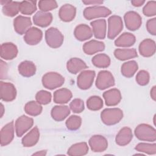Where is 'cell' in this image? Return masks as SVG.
Here are the masks:
<instances>
[{"instance_id": "1", "label": "cell", "mask_w": 156, "mask_h": 156, "mask_svg": "<svg viewBox=\"0 0 156 156\" xmlns=\"http://www.w3.org/2000/svg\"><path fill=\"white\" fill-rule=\"evenodd\" d=\"M123 117L122 110L118 108H107L102 110L101 118L104 124L112 126L118 123Z\"/></svg>"}, {"instance_id": "2", "label": "cell", "mask_w": 156, "mask_h": 156, "mask_svg": "<svg viewBox=\"0 0 156 156\" xmlns=\"http://www.w3.org/2000/svg\"><path fill=\"white\" fill-rule=\"evenodd\" d=\"M134 133L140 140L144 141H155L156 140V130L154 127L147 124H141L136 126Z\"/></svg>"}, {"instance_id": "3", "label": "cell", "mask_w": 156, "mask_h": 156, "mask_svg": "<svg viewBox=\"0 0 156 156\" xmlns=\"http://www.w3.org/2000/svg\"><path fill=\"white\" fill-rule=\"evenodd\" d=\"M41 81L44 88L54 90L63 85L65 82V78L58 73L49 72L43 75Z\"/></svg>"}, {"instance_id": "4", "label": "cell", "mask_w": 156, "mask_h": 156, "mask_svg": "<svg viewBox=\"0 0 156 156\" xmlns=\"http://www.w3.org/2000/svg\"><path fill=\"white\" fill-rule=\"evenodd\" d=\"M45 40L49 47L58 48L63 44L64 37L58 29L50 27L45 32Z\"/></svg>"}, {"instance_id": "5", "label": "cell", "mask_w": 156, "mask_h": 156, "mask_svg": "<svg viewBox=\"0 0 156 156\" xmlns=\"http://www.w3.org/2000/svg\"><path fill=\"white\" fill-rule=\"evenodd\" d=\"M112 13L111 10L106 7L94 5L86 7L83 12V16L88 20L99 17H107Z\"/></svg>"}, {"instance_id": "6", "label": "cell", "mask_w": 156, "mask_h": 156, "mask_svg": "<svg viewBox=\"0 0 156 156\" xmlns=\"http://www.w3.org/2000/svg\"><path fill=\"white\" fill-rule=\"evenodd\" d=\"M123 23L122 18L118 15H112L108 19L107 37L114 39L122 30Z\"/></svg>"}, {"instance_id": "7", "label": "cell", "mask_w": 156, "mask_h": 156, "mask_svg": "<svg viewBox=\"0 0 156 156\" xmlns=\"http://www.w3.org/2000/svg\"><path fill=\"white\" fill-rule=\"evenodd\" d=\"M95 85L96 87L101 90L113 87L115 85L114 77L108 71H101L98 74Z\"/></svg>"}, {"instance_id": "8", "label": "cell", "mask_w": 156, "mask_h": 156, "mask_svg": "<svg viewBox=\"0 0 156 156\" xmlns=\"http://www.w3.org/2000/svg\"><path fill=\"white\" fill-rule=\"evenodd\" d=\"M96 73L93 70H85L82 71L77 79V85L81 90L89 89L93 85Z\"/></svg>"}, {"instance_id": "9", "label": "cell", "mask_w": 156, "mask_h": 156, "mask_svg": "<svg viewBox=\"0 0 156 156\" xmlns=\"http://www.w3.org/2000/svg\"><path fill=\"white\" fill-rule=\"evenodd\" d=\"M126 27L131 31L138 30L141 26L142 18L141 16L135 11H129L124 16Z\"/></svg>"}, {"instance_id": "10", "label": "cell", "mask_w": 156, "mask_h": 156, "mask_svg": "<svg viewBox=\"0 0 156 156\" xmlns=\"http://www.w3.org/2000/svg\"><path fill=\"white\" fill-rule=\"evenodd\" d=\"M34 124V119L26 115L20 116L15 121V132L18 137L23 136Z\"/></svg>"}, {"instance_id": "11", "label": "cell", "mask_w": 156, "mask_h": 156, "mask_svg": "<svg viewBox=\"0 0 156 156\" xmlns=\"http://www.w3.org/2000/svg\"><path fill=\"white\" fill-rule=\"evenodd\" d=\"M0 94L1 100L5 102H10L16 98V90L13 83L1 81Z\"/></svg>"}, {"instance_id": "12", "label": "cell", "mask_w": 156, "mask_h": 156, "mask_svg": "<svg viewBox=\"0 0 156 156\" xmlns=\"http://www.w3.org/2000/svg\"><path fill=\"white\" fill-rule=\"evenodd\" d=\"M89 146L94 152H101L105 151L108 147L107 140L102 135H95L92 136L88 141Z\"/></svg>"}, {"instance_id": "13", "label": "cell", "mask_w": 156, "mask_h": 156, "mask_svg": "<svg viewBox=\"0 0 156 156\" xmlns=\"http://www.w3.org/2000/svg\"><path fill=\"white\" fill-rule=\"evenodd\" d=\"M32 26V21L29 17L19 15L13 20V27L15 32L23 35Z\"/></svg>"}, {"instance_id": "14", "label": "cell", "mask_w": 156, "mask_h": 156, "mask_svg": "<svg viewBox=\"0 0 156 156\" xmlns=\"http://www.w3.org/2000/svg\"><path fill=\"white\" fill-rule=\"evenodd\" d=\"M42 38V31L37 27H32L24 34V40L29 45H36L41 41Z\"/></svg>"}, {"instance_id": "15", "label": "cell", "mask_w": 156, "mask_h": 156, "mask_svg": "<svg viewBox=\"0 0 156 156\" xmlns=\"http://www.w3.org/2000/svg\"><path fill=\"white\" fill-rule=\"evenodd\" d=\"M14 138V124L11 121L5 124L1 130V146H4L10 144Z\"/></svg>"}, {"instance_id": "16", "label": "cell", "mask_w": 156, "mask_h": 156, "mask_svg": "<svg viewBox=\"0 0 156 156\" xmlns=\"http://www.w3.org/2000/svg\"><path fill=\"white\" fill-rule=\"evenodd\" d=\"M1 4L3 5L2 12L3 14L7 16H15L20 12V2L1 0Z\"/></svg>"}, {"instance_id": "17", "label": "cell", "mask_w": 156, "mask_h": 156, "mask_svg": "<svg viewBox=\"0 0 156 156\" xmlns=\"http://www.w3.org/2000/svg\"><path fill=\"white\" fill-rule=\"evenodd\" d=\"M155 42L150 38L143 40L139 45L138 50L141 55L145 57L152 56L155 52Z\"/></svg>"}, {"instance_id": "18", "label": "cell", "mask_w": 156, "mask_h": 156, "mask_svg": "<svg viewBox=\"0 0 156 156\" xmlns=\"http://www.w3.org/2000/svg\"><path fill=\"white\" fill-rule=\"evenodd\" d=\"M16 46L10 42L2 43L1 46V57L6 60L15 58L18 54Z\"/></svg>"}, {"instance_id": "19", "label": "cell", "mask_w": 156, "mask_h": 156, "mask_svg": "<svg viewBox=\"0 0 156 156\" xmlns=\"http://www.w3.org/2000/svg\"><path fill=\"white\" fill-rule=\"evenodd\" d=\"M102 96L105 100V104L107 106L116 105L120 102L122 99L121 92L117 88L108 90L105 91Z\"/></svg>"}, {"instance_id": "20", "label": "cell", "mask_w": 156, "mask_h": 156, "mask_svg": "<svg viewBox=\"0 0 156 156\" xmlns=\"http://www.w3.org/2000/svg\"><path fill=\"white\" fill-rule=\"evenodd\" d=\"M93 29V33L97 39H104L106 36L107 24L104 19H99L90 23Z\"/></svg>"}, {"instance_id": "21", "label": "cell", "mask_w": 156, "mask_h": 156, "mask_svg": "<svg viewBox=\"0 0 156 156\" xmlns=\"http://www.w3.org/2000/svg\"><path fill=\"white\" fill-rule=\"evenodd\" d=\"M76 15V9L69 4H65L62 5L58 12V16L60 20L64 22L73 21Z\"/></svg>"}, {"instance_id": "22", "label": "cell", "mask_w": 156, "mask_h": 156, "mask_svg": "<svg viewBox=\"0 0 156 156\" xmlns=\"http://www.w3.org/2000/svg\"><path fill=\"white\" fill-rule=\"evenodd\" d=\"M33 21L36 26L46 27L52 21V15L49 12L38 11L34 15Z\"/></svg>"}, {"instance_id": "23", "label": "cell", "mask_w": 156, "mask_h": 156, "mask_svg": "<svg viewBox=\"0 0 156 156\" xmlns=\"http://www.w3.org/2000/svg\"><path fill=\"white\" fill-rule=\"evenodd\" d=\"M74 35L77 40L83 41L92 37L93 31L88 25L85 24H80L76 27L74 31Z\"/></svg>"}, {"instance_id": "24", "label": "cell", "mask_w": 156, "mask_h": 156, "mask_svg": "<svg viewBox=\"0 0 156 156\" xmlns=\"http://www.w3.org/2000/svg\"><path fill=\"white\" fill-rule=\"evenodd\" d=\"M133 134L130 127H124L122 128L117 133L115 141L116 143L121 146L127 145L132 140Z\"/></svg>"}, {"instance_id": "25", "label": "cell", "mask_w": 156, "mask_h": 156, "mask_svg": "<svg viewBox=\"0 0 156 156\" xmlns=\"http://www.w3.org/2000/svg\"><path fill=\"white\" fill-rule=\"evenodd\" d=\"M105 44L102 41L91 40L83 45V51L87 55H93L98 52L104 51Z\"/></svg>"}, {"instance_id": "26", "label": "cell", "mask_w": 156, "mask_h": 156, "mask_svg": "<svg viewBox=\"0 0 156 156\" xmlns=\"http://www.w3.org/2000/svg\"><path fill=\"white\" fill-rule=\"evenodd\" d=\"M40 138L39 129L37 126L34 127L22 138L21 143L24 147H29L35 145Z\"/></svg>"}, {"instance_id": "27", "label": "cell", "mask_w": 156, "mask_h": 156, "mask_svg": "<svg viewBox=\"0 0 156 156\" xmlns=\"http://www.w3.org/2000/svg\"><path fill=\"white\" fill-rule=\"evenodd\" d=\"M88 68L84 61L79 58H71L66 63L67 70L71 74H76Z\"/></svg>"}, {"instance_id": "28", "label": "cell", "mask_w": 156, "mask_h": 156, "mask_svg": "<svg viewBox=\"0 0 156 156\" xmlns=\"http://www.w3.org/2000/svg\"><path fill=\"white\" fill-rule=\"evenodd\" d=\"M18 70L19 73L23 77H29L35 74L36 66L34 62L29 60H25L20 63Z\"/></svg>"}, {"instance_id": "29", "label": "cell", "mask_w": 156, "mask_h": 156, "mask_svg": "<svg viewBox=\"0 0 156 156\" xmlns=\"http://www.w3.org/2000/svg\"><path fill=\"white\" fill-rule=\"evenodd\" d=\"M70 114V110L67 105H55L51 112L52 118L56 121H63Z\"/></svg>"}, {"instance_id": "30", "label": "cell", "mask_w": 156, "mask_h": 156, "mask_svg": "<svg viewBox=\"0 0 156 156\" xmlns=\"http://www.w3.org/2000/svg\"><path fill=\"white\" fill-rule=\"evenodd\" d=\"M136 41L135 35L130 32L122 34L115 41V45L118 47H130L133 46Z\"/></svg>"}, {"instance_id": "31", "label": "cell", "mask_w": 156, "mask_h": 156, "mask_svg": "<svg viewBox=\"0 0 156 156\" xmlns=\"http://www.w3.org/2000/svg\"><path fill=\"white\" fill-rule=\"evenodd\" d=\"M71 91L67 88H60L54 93V102L56 104H66L72 98Z\"/></svg>"}, {"instance_id": "32", "label": "cell", "mask_w": 156, "mask_h": 156, "mask_svg": "<svg viewBox=\"0 0 156 156\" xmlns=\"http://www.w3.org/2000/svg\"><path fill=\"white\" fill-rule=\"evenodd\" d=\"M115 57L119 60L124 61L130 58H135L138 56L135 49H116L114 51Z\"/></svg>"}, {"instance_id": "33", "label": "cell", "mask_w": 156, "mask_h": 156, "mask_svg": "<svg viewBox=\"0 0 156 156\" xmlns=\"http://www.w3.org/2000/svg\"><path fill=\"white\" fill-rule=\"evenodd\" d=\"M88 152V146L85 142L73 144L68 150L67 154L71 156H82Z\"/></svg>"}, {"instance_id": "34", "label": "cell", "mask_w": 156, "mask_h": 156, "mask_svg": "<svg viewBox=\"0 0 156 156\" xmlns=\"http://www.w3.org/2000/svg\"><path fill=\"white\" fill-rule=\"evenodd\" d=\"M138 63L135 60H131L124 63L121 68V74L126 77L130 78L133 76L138 70Z\"/></svg>"}, {"instance_id": "35", "label": "cell", "mask_w": 156, "mask_h": 156, "mask_svg": "<svg viewBox=\"0 0 156 156\" xmlns=\"http://www.w3.org/2000/svg\"><path fill=\"white\" fill-rule=\"evenodd\" d=\"M91 62L96 67L99 68H105L110 65V58L105 54H96L92 58Z\"/></svg>"}, {"instance_id": "36", "label": "cell", "mask_w": 156, "mask_h": 156, "mask_svg": "<svg viewBox=\"0 0 156 156\" xmlns=\"http://www.w3.org/2000/svg\"><path fill=\"white\" fill-rule=\"evenodd\" d=\"M43 108L37 101H31L27 102L24 106L25 112L30 116H35L39 115L42 112Z\"/></svg>"}, {"instance_id": "37", "label": "cell", "mask_w": 156, "mask_h": 156, "mask_svg": "<svg viewBox=\"0 0 156 156\" xmlns=\"http://www.w3.org/2000/svg\"><path fill=\"white\" fill-rule=\"evenodd\" d=\"M36 1H23L20 2V12L23 15H30L37 10Z\"/></svg>"}, {"instance_id": "38", "label": "cell", "mask_w": 156, "mask_h": 156, "mask_svg": "<svg viewBox=\"0 0 156 156\" xmlns=\"http://www.w3.org/2000/svg\"><path fill=\"white\" fill-rule=\"evenodd\" d=\"M103 105V100L98 96H90L87 101V108L90 110H99L102 108Z\"/></svg>"}, {"instance_id": "39", "label": "cell", "mask_w": 156, "mask_h": 156, "mask_svg": "<svg viewBox=\"0 0 156 156\" xmlns=\"http://www.w3.org/2000/svg\"><path fill=\"white\" fill-rule=\"evenodd\" d=\"M135 149L149 155H154L156 154V144L140 143L135 146Z\"/></svg>"}, {"instance_id": "40", "label": "cell", "mask_w": 156, "mask_h": 156, "mask_svg": "<svg viewBox=\"0 0 156 156\" xmlns=\"http://www.w3.org/2000/svg\"><path fill=\"white\" fill-rule=\"evenodd\" d=\"M82 124V119L77 115H71L66 121L65 124L69 130H76L79 129Z\"/></svg>"}, {"instance_id": "41", "label": "cell", "mask_w": 156, "mask_h": 156, "mask_svg": "<svg viewBox=\"0 0 156 156\" xmlns=\"http://www.w3.org/2000/svg\"><path fill=\"white\" fill-rule=\"evenodd\" d=\"M52 96L50 92L45 90H40L38 91L35 95L37 101L42 105L49 104L51 101Z\"/></svg>"}, {"instance_id": "42", "label": "cell", "mask_w": 156, "mask_h": 156, "mask_svg": "<svg viewBox=\"0 0 156 156\" xmlns=\"http://www.w3.org/2000/svg\"><path fill=\"white\" fill-rule=\"evenodd\" d=\"M38 7L42 12H47L56 9L58 7L57 3L53 0H41L38 2Z\"/></svg>"}, {"instance_id": "43", "label": "cell", "mask_w": 156, "mask_h": 156, "mask_svg": "<svg viewBox=\"0 0 156 156\" xmlns=\"http://www.w3.org/2000/svg\"><path fill=\"white\" fill-rule=\"evenodd\" d=\"M150 80V76L145 70L140 71L136 76V81L140 85L145 86L148 84Z\"/></svg>"}, {"instance_id": "44", "label": "cell", "mask_w": 156, "mask_h": 156, "mask_svg": "<svg viewBox=\"0 0 156 156\" xmlns=\"http://www.w3.org/2000/svg\"><path fill=\"white\" fill-rule=\"evenodd\" d=\"M69 107L73 113H79L84 110V102L81 99H74L70 102Z\"/></svg>"}, {"instance_id": "45", "label": "cell", "mask_w": 156, "mask_h": 156, "mask_svg": "<svg viewBox=\"0 0 156 156\" xmlns=\"http://www.w3.org/2000/svg\"><path fill=\"white\" fill-rule=\"evenodd\" d=\"M143 13L146 16H153L156 15V2L148 1L143 9Z\"/></svg>"}, {"instance_id": "46", "label": "cell", "mask_w": 156, "mask_h": 156, "mask_svg": "<svg viewBox=\"0 0 156 156\" xmlns=\"http://www.w3.org/2000/svg\"><path fill=\"white\" fill-rule=\"evenodd\" d=\"M146 29L149 34L152 35H156V18L149 19L146 23Z\"/></svg>"}, {"instance_id": "47", "label": "cell", "mask_w": 156, "mask_h": 156, "mask_svg": "<svg viewBox=\"0 0 156 156\" xmlns=\"http://www.w3.org/2000/svg\"><path fill=\"white\" fill-rule=\"evenodd\" d=\"M7 74V63L1 60V79H6Z\"/></svg>"}, {"instance_id": "48", "label": "cell", "mask_w": 156, "mask_h": 156, "mask_svg": "<svg viewBox=\"0 0 156 156\" xmlns=\"http://www.w3.org/2000/svg\"><path fill=\"white\" fill-rule=\"evenodd\" d=\"M82 2L85 5H100L103 3V1L100 0H87L82 1Z\"/></svg>"}, {"instance_id": "49", "label": "cell", "mask_w": 156, "mask_h": 156, "mask_svg": "<svg viewBox=\"0 0 156 156\" xmlns=\"http://www.w3.org/2000/svg\"><path fill=\"white\" fill-rule=\"evenodd\" d=\"M144 2H145V1L144 0H133L131 1L132 4L135 7H140Z\"/></svg>"}, {"instance_id": "50", "label": "cell", "mask_w": 156, "mask_h": 156, "mask_svg": "<svg viewBox=\"0 0 156 156\" xmlns=\"http://www.w3.org/2000/svg\"><path fill=\"white\" fill-rule=\"evenodd\" d=\"M151 98L154 100L155 101L156 100V86H154L152 87V88L151 90Z\"/></svg>"}, {"instance_id": "51", "label": "cell", "mask_w": 156, "mask_h": 156, "mask_svg": "<svg viewBox=\"0 0 156 156\" xmlns=\"http://www.w3.org/2000/svg\"><path fill=\"white\" fill-rule=\"evenodd\" d=\"M46 155V151H40L39 152H37L32 154V155Z\"/></svg>"}, {"instance_id": "52", "label": "cell", "mask_w": 156, "mask_h": 156, "mask_svg": "<svg viewBox=\"0 0 156 156\" xmlns=\"http://www.w3.org/2000/svg\"><path fill=\"white\" fill-rule=\"evenodd\" d=\"M4 113V108L2 104H1V118L2 117Z\"/></svg>"}]
</instances>
